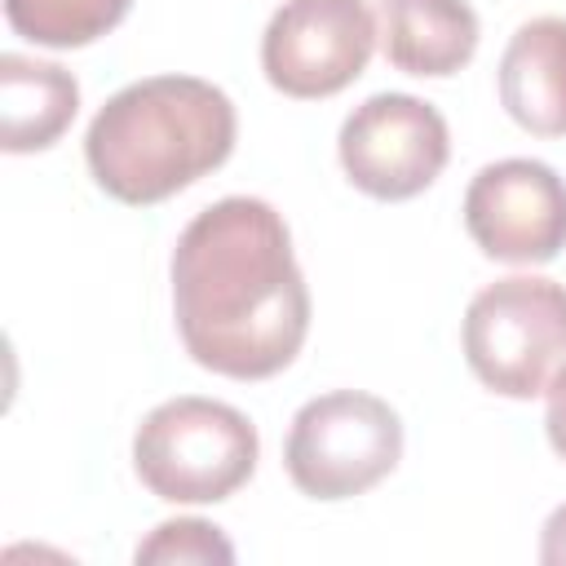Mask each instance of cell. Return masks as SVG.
I'll use <instances>...</instances> for the list:
<instances>
[{
    "instance_id": "obj_7",
    "label": "cell",
    "mask_w": 566,
    "mask_h": 566,
    "mask_svg": "<svg viewBox=\"0 0 566 566\" xmlns=\"http://www.w3.org/2000/svg\"><path fill=\"white\" fill-rule=\"evenodd\" d=\"M336 155L345 177L363 195L402 203L438 181L451 155V133L438 106H429L424 97L376 93L345 115Z\"/></svg>"
},
{
    "instance_id": "obj_10",
    "label": "cell",
    "mask_w": 566,
    "mask_h": 566,
    "mask_svg": "<svg viewBox=\"0 0 566 566\" xmlns=\"http://www.w3.org/2000/svg\"><path fill=\"white\" fill-rule=\"evenodd\" d=\"M478 13L469 0H380V49L389 66L447 80L478 53Z\"/></svg>"
},
{
    "instance_id": "obj_14",
    "label": "cell",
    "mask_w": 566,
    "mask_h": 566,
    "mask_svg": "<svg viewBox=\"0 0 566 566\" xmlns=\"http://www.w3.org/2000/svg\"><path fill=\"white\" fill-rule=\"evenodd\" d=\"M548 407H544V429H548V447L566 460V367L553 376V385L544 389Z\"/></svg>"
},
{
    "instance_id": "obj_13",
    "label": "cell",
    "mask_w": 566,
    "mask_h": 566,
    "mask_svg": "<svg viewBox=\"0 0 566 566\" xmlns=\"http://www.w3.org/2000/svg\"><path fill=\"white\" fill-rule=\"evenodd\" d=\"M137 562H234V544L221 535V526L203 517H172L159 522L133 553Z\"/></svg>"
},
{
    "instance_id": "obj_4",
    "label": "cell",
    "mask_w": 566,
    "mask_h": 566,
    "mask_svg": "<svg viewBox=\"0 0 566 566\" xmlns=\"http://www.w3.org/2000/svg\"><path fill=\"white\" fill-rule=\"evenodd\" d=\"M464 363L500 398H535L566 367V287L539 274L486 283L464 310Z\"/></svg>"
},
{
    "instance_id": "obj_15",
    "label": "cell",
    "mask_w": 566,
    "mask_h": 566,
    "mask_svg": "<svg viewBox=\"0 0 566 566\" xmlns=\"http://www.w3.org/2000/svg\"><path fill=\"white\" fill-rule=\"evenodd\" d=\"M539 562L548 566H566V504L548 513L544 535H539Z\"/></svg>"
},
{
    "instance_id": "obj_1",
    "label": "cell",
    "mask_w": 566,
    "mask_h": 566,
    "mask_svg": "<svg viewBox=\"0 0 566 566\" xmlns=\"http://www.w3.org/2000/svg\"><path fill=\"white\" fill-rule=\"evenodd\" d=\"M172 318L186 354L230 380H270L301 354L310 287L287 221L265 199H217L181 230Z\"/></svg>"
},
{
    "instance_id": "obj_2",
    "label": "cell",
    "mask_w": 566,
    "mask_h": 566,
    "mask_svg": "<svg viewBox=\"0 0 566 566\" xmlns=\"http://www.w3.org/2000/svg\"><path fill=\"white\" fill-rule=\"evenodd\" d=\"M234 102L199 75H150L119 88L84 133L93 181L150 208L221 168L234 150Z\"/></svg>"
},
{
    "instance_id": "obj_11",
    "label": "cell",
    "mask_w": 566,
    "mask_h": 566,
    "mask_svg": "<svg viewBox=\"0 0 566 566\" xmlns=\"http://www.w3.org/2000/svg\"><path fill=\"white\" fill-rule=\"evenodd\" d=\"M80 111V84L57 62L0 57V146L9 155L49 150Z\"/></svg>"
},
{
    "instance_id": "obj_8",
    "label": "cell",
    "mask_w": 566,
    "mask_h": 566,
    "mask_svg": "<svg viewBox=\"0 0 566 566\" xmlns=\"http://www.w3.org/2000/svg\"><path fill=\"white\" fill-rule=\"evenodd\" d=\"M464 230L491 261L544 265L566 248V181L544 159H495L464 190Z\"/></svg>"
},
{
    "instance_id": "obj_9",
    "label": "cell",
    "mask_w": 566,
    "mask_h": 566,
    "mask_svg": "<svg viewBox=\"0 0 566 566\" xmlns=\"http://www.w3.org/2000/svg\"><path fill=\"white\" fill-rule=\"evenodd\" d=\"M500 106L535 137H566V18L544 13L513 31L500 57Z\"/></svg>"
},
{
    "instance_id": "obj_12",
    "label": "cell",
    "mask_w": 566,
    "mask_h": 566,
    "mask_svg": "<svg viewBox=\"0 0 566 566\" xmlns=\"http://www.w3.org/2000/svg\"><path fill=\"white\" fill-rule=\"evenodd\" d=\"M133 0H4L9 27L44 49H84L128 18Z\"/></svg>"
},
{
    "instance_id": "obj_5",
    "label": "cell",
    "mask_w": 566,
    "mask_h": 566,
    "mask_svg": "<svg viewBox=\"0 0 566 566\" xmlns=\"http://www.w3.org/2000/svg\"><path fill=\"white\" fill-rule=\"evenodd\" d=\"M402 460L398 411L363 389H332L310 398L287 429L283 464L310 500H354L385 482Z\"/></svg>"
},
{
    "instance_id": "obj_6",
    "label": "cell",
    "mask_w": 566,
    "mask_h": 566,
    "mask_svg": "<svg viewBox=\"0 0 566 566\" xmlns=\"http://www.w3.org/2000/svg\"><path fill=\"white\" fill-rule=\"evenodd\" d=\"M376 40L367 0H283L261 35V71L283 97L318 102L367 71Z\"/></svg>"
},
{
    "instance_id": "obj_3",
    "label": "cell",
    "mask_w": 566,
    "mask_h": 566,
    "mask_svg": "<svg viewBox=\"0 0 566 566\" xmlns=\"http://www.w3.org/2000/svg\"><path fill=\"white\" fill-rule=\"evenodd\" d=\"M256 424L217 398L181 394L146 411L133 433L142 486L168 504H221L256 473Z\"/></svg>"
}]
</instances>
